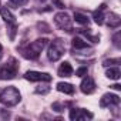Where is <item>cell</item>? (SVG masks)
Listing matches in <instances>:
<instances>
[{
	"mask_svg": "<svg viewBox=\"0 0 121 121\" xmlns=\"http://www.w3.org/2000/svg\"><path fill=\"white\" fill-rule=\"evenodd\" d=\"M0 103L6 107H13L20 103V93L16 87H6L0 91Z\"/></svg>",
	"mask_w": 121,
	"mask_h": 121,
	"instance_id": "cell-1",
	"label": "cell"
},
{
	"mask_svg": "<svg viewBox=\"0 0 121 121\" xmlns=\"http://www.w3.org/2000/svg\"><path fill=\"white\" fill-rule=\"evenodd\" d=\"M47 43H48L47 39H37L36 41L30 43V44L23 50V56H24L26 58H29V60H36V58H39L40 53H41L43 48L47 46Z\"/></svg>",
	"mask_w": 121,
	"mask_h": 121,
	"instance_id": "cell-2",
	"label": "cell"
},
{
	"mask_svg": "<svg viewBox=\"0 0 121 121\" xmlns=\"http://www.w3.org/2000/svg\"><path fill=\"white\" fill-rule=\"evenodd\" d=\"M66 51V44L61 39H56L51 41L50 47H48V51H47V58L50 60V61H57V60H60L63 57Z\"/></svg>",
	"mask_w": 121,
	"mask_h": 121,
	"instance_id": "cell-3",
	"label": "cell"
},
{
	"mask_svg": "<svg viewBox=\"0 0 121 121\" xmlns=\"http://www.w3.org/2000/svg\"><path fill=\"white\" fill-rule=\"evenodd\" d=\"M54 23L57 24V27H60L61 30L71 31V19L64 12H60V13H57L54 16Z\"/></svg>",
	"mask_w": 121,
	"mask_h": 121,
	"instance_id": "cell-4",
	"label": "cell"
},
{
	"mask_svg": "<svg viewBox=\"0 0 121 121\" xmlns=\"http://www.w3.org/2000/svg\"><path fill=\"white\" fill-rule=\"evenodd\" d=\"M24 78L29 80V81H51V76L48 73H40V71H27L24 74Z\"/></svg>",
	"mask_w": 121,
	"mask_h": 121,
	"instance_id": "cell-5",
	"label": "cell"
},
{
	"mask_svg": "<svg viewBox=\"0 0 121 121\" xmlns=\"http://www.w3.org/2000/svg\"><path fill=\"white\" fill-rule=\"evenodd\" d=\"M17 66L16 64H4L0 69V80H12L16 77Z\"/></svg>",
	"mask_w": 121,
	"mask_h": 121,
	"instance_id": "cell-6",
	"label": "cell"
},
{
	"mask_svg": "<svg viewBox=\"0 0 121 121\" xmlns=\"http://www.w3.org/2000/svg\"><path fill=\"white\" fill-rule=\"evenodd\" d=\"M80 90H81L84 94H91V93H94V90H95V83H94V80H93L91 77L84 76V78H83V81H81V84H80Z\"/></svg>",
	"mask_w": 121,
	"mask_h": 121,
	"instance_id": "cell-7",
	"label": "cell"
},
{
	"mask_svg": "<svg viewBox=\"0 0 121 121\" xmlns=\"http://www.w3.org/2000/svg\"><path fill=\"white\" fill-rule=\"evenodd\" d=\"M118 105L120 104V97L118 95H115V94H110V93H107V94H104L103 95V98L100 100V105L101 107H110V105Z\"/></svg>",
	"mask_w": 121,
	"mask_h": 121,
	"instance_id": "cell-8",
	"label": "cell"
},
{
	"mask_svg": "<svg viewBox=\"0 0 121 121\" xmlns=\"http://www.w3.org/2000/svg\"><path fill=\"white\" fill-rule=\"evenodd\" d=\"M91 118L93 117V114L91 112H87L86 110H76V108H73L71 111H70V118L71 120H84V118Z\"/></svg>",
	"mask_w": 121,
	"mask_h": 121,
	"instance_id": "cell-9",
	"label": "cell"
},
{
	"mask_svg": "<svg viewBox=\"0 0 121 121\" xmlns=\"http://www.w3.org/2000/svg\"><path fill=\"white\" fill-rule=\"evenodd\" d=\"M0 16H2V19H3L4 22H7L9 24H13V23L16 22L14 14H13L7 7H0Z\"/></svg>",
	"mask_w": 121,
	"mask_h": 121,
	"instance_id": "cell-10",
	"label": "cell"
},
{
	"mask_svg": "<svg viewBox=\"0 0 121 121\" xmlns=\"http://www.w3.org/2000/svg\"><path fill=\"white\" fill-rule=\"evenodd\" d=\"M71 74H73V67H71L70 63L66 61L60 66V69H58V76L60 77H70Z\"/></svg>",
	"mask_w": 121,
	"mask_h": 121,
	"instance_id": "cell-11",
	"label": "cell"
},
{
	"mask_svg": "<svg viewBox=\"0 0 121 121\" xmlns=\"http://www.w3.org/2000/svg\"><path fill=\"white\" fill-rule=\"evenodd\" d=\"M57 90L60 91V93H64V94H73L74 93V87H73V84H70V83H57Z\"/></svg>",
	"mask_w": 121,
	"mask_h": 121,
	"instance_id": "cell-12",
	"label": "cell"
},
{
	"mask_svg": "<svg viewBox=\"0 0 121 121\" xmlns=\"http://www.w3.org/2000/svg\"><path fill=\"white\" fill-rule=\"evenodd\" d=\"M107 19H108L107 24H108L110 27H118V26H120V23H121V17H120L117 13H110Z\"/></svg>",
	"mask_w": 121,
	"mask_h": 121,
	"instance_id": "cell-13",
	"label": "cell"
},
{
	"mask_svg": "<svg viewBox=\"0 0 121 121\" xmlns=\"http://www.w3.org/2000/svg\"><path fill=\"white\" fill-rule=\"evenodd\" d=\"M105 76H107L108 78H111V80H118V78L121 77V71H120L118 67H110V69L105 71Z\"/></svg>",
	"mask_w": 121,
	"mask_h": 121,
	"instance_id": "cell-14",
	"label": "cell"
},
{
	"mask_svg": "<svg viewBox=\"0 0 121 121\" xmlns=\"http://www.w3.org/2000/svg\"><path fill=\"white\" fill-rule=\"evenodd\" d=\"M71 44H73V48H77V50L88 48V43L84 41V40H81V39H78V37H74L73 41H71Z\"/></svg>",
	"mask_w": 121,
	"mask_h": 121,
	"instance_id": "cell-15",
	"label": "cell"
},
{
	"mask_svg": "<svg viewBox=\"0 0 121 121\" xmlns=\"http://www.w3.org/2000/svg\"><path fill=\"white\" fill-rule=\"evenodd\" d=\"M93 19H94V22H95L98 26H101V24L104 23V14H103V10H97V12H94V13H93Z\"/></svg>",
	"mask_w": 121,
	"mask_h": 121,
	"instance_id": "cell-16",
	"label": "cell"
},
{
	"mask_svg": "<svg viewBox=\"0 0 121 121\" xmlns=\"http://www.w3.org/2000/svg\"><path fill=\"white\" fill-rule=\"evenodd\" d=\"M74 20L77 22V23H80V24H88V17L86 16V14H83V13H74Z\"/></svg>",
	"mask_w": 121,
	"mask_h": 121,
	"instance_id": "cell-17",
	"label": "cell"
},
{
	"mask_svg": "<svg viewBox=\"0 0 121 121\" xmlns=\"http://www.w3.org/2000/svg\"><path fill=\"white\" fill-rule=\"evenodd\" d=\"M111 64H120V58H110V60H104V61H103L104 67H108Z\"/></svg>",
	"mask_w": 121,
	"mask_h": 121,
	"instance_id": "cell-18",
	"label": "cell"
},
{
	"mask_svg": "<svg viewBox=\"0 0 121 121\" xmlns=\"http://www.w3.org/2000/svg\"><path fill=\"white\" fill-rule=\"evenodd\" d=\"M48 91H50V87H47V86H40V87L36 88L37 94H47Z\"/></svg>",
	"mask_w": 121,
	"mask_h": 121,
	"instance_id": "cell-19",
	"label": "cell"
},
{
	"mask_svg": "<svg viewBox=\"0 0 121 121\" xmlns=\"http://www.w3.org/2000/svg\"><path fill=\"white\" fill-rule=\"evenodd\" d=\"M87 67H80V69H77V71H76V76L77 77H84V76H87Z\"/></svg>",
	"mask_w": 121,
	"mask_h": 121,
	"instance_id": "cell-20",
	"label": "cell"
},
{
	"mask_svg": "<svg viewBox=\"0 0 121 121\" xmlns=\"http://www.w3.org/2000/svg\"><path fill=\"white\" fill-rule=\"evenodd\" d=\"M27 2L29 0H10V3L12 4H14V6H24V4H27Z\"/></svg>",
	"mask_w": 121,
	"mask_h": 121,
	"instance_id": "cell-21",
	"label": "cell"
},
{
	"mask_svg": "<svg viewBox=\"0 0 121 121\" xmlns=\"http://www.w3.org/2000/svg\"><path fill=\"white\" fill-rule=\"evenodd\" d=\"M51 107H53V110H54V111H57V112H61V111L64 110V107L60 104V103H54Z\"/></svg>",
	"mask_w": 121,
	"mask_h": 121,
	"instance_id": "cell-22",
	"label": "cell"
},
{
	"mask_svg": "<svg viewBox=\"0 0 121 121\" xmlns=\"http://www.w3.org/2000/svg\"><path fill=\"white\" fill-rule=\"evenodd\" d=\"M120 37H121V33H120V31L115 33L114 37H112V40H114V46H115V47H120Z\"/></svg>",
	"mask_w": 121,
	"mask_h": 121,
	"instance_id": "cell-23",
	"label": "cell"
},
{
	"mask_svg": "<svg viewBox=\"0 0 121 121\" xmlns=\"http://www.w3.org/2000/svg\"><path fill=\"white\" fill-rule=\"evenodd\" d=\"M53 2V4L56 6V7H58V9H64V3L61 2V0H51Z\"/></svg>",
	"mask_w": 121,
	"mask_h": 121,
	"instance_id": "cell-24",
	"label": "cell"
},
{
	"mask_svg": "<svg viewBox=\"0 0 121 121\" xmlns=\"http://www.w3.org/2000/svg\"><path fill=\"white\" fill-rule=\"evenodd\" d=\"M14 34H16V24L13 23V24H12V27H10V40H13V39H14Z\"/></svg>",
	"mask_w": 121,
	"mask_h": 121,
	"instance_id": "cell-25",
	"label": "cell"
},
{
	"mask_svg": "<svg viewBox=\"0 0 121 121\" xmlns=\"http://www.w3.org/2000/svg\"><path fill=\"white\" fill-rule=\"evenodd\" d=\"M111 88H114V90L120 91V90H121V86H120V84H114V86H111Z\"/></svg>",
	"mask_w": 121,
	"mask_h": 121,
	"instance_id": "cell-26",
	"label": "cell"
},
{
	"mask_svg": "<svg viewBox=\"0 0 121 121\" xmlns=\"http://www.w3.org/2000/svg\"><path fill=\"white\" fill-rule=\"evenodd\" d=\"M105 7H107V6H105V4H104V3H103V4H101V6H100V7H98V10H105Z\"/></svg>",
	"mask_w": 121,
	"mask_h": 121,
	"instance_id": "cell-27",
	"label": "cell"
},
{
	"mask_svg": "<svg viewBox=\"0 0 121 121\" xmlns=\"http://www.w3.org/2000/svg\"><path fill=\"white\" fill-rule=\"evenodd\" d=\"M2 56H3V47H2V44H0V58H2Z\"/></svg>",
	"mask_w": 121,
	"mask_h": 121,
	"instance_id": "cell-28",
	"label": "cell"
}]
</instances>
